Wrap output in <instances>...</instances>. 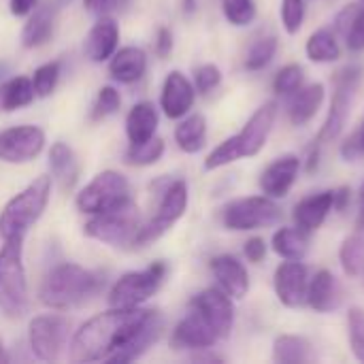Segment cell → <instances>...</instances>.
Returning <instances> with one entry per match:
<instances>
[{
    "label": "cell",
    "instance_id": "obj_1",
    "mask_svg": "<svg viewBox=\"0 0 364 364\" xmlns=\"http://www.w3.org/2000/svg\"><path fill=\"white\" fill-rule=\"evenodd\" d=\"M154 309H117L111 307L105 314L87 320L70 341V358L75 363L109 360L145 326Z\"/></svg>",
    "mask_w": 364,
    "mask_h": 364
},
{
    "label": "cell",
    "instance_id": "obj_2",
    "mask_svg": "<svg viewBox=\"0 0 364 364\" xmlns=\"http://www.w3.org/2000/svg\"><path fill=\"white\" fill-rule=\"evenodd\" d=\"M277 117V102L269 100L262 107H258L254 111V115L247 119V124L243 126L241 132H237L235 136L226 139L224 143H220L205 160V171H215L222 168L226 164H232L241 158H254L262 151V147L267 145V139L273 130Z\"/></svg>",
    "mask_w": 364,
    "mask_h": 364
},
{
    "label": "cell",
    "instance_id": "obj_3",
    "mask_svg": "<svg viewBox=\"0 0 364 364\" xmlns=\"http://www.w3.org/2000/svg\"><path fill=\"white\" fill-rule=\"evenodd\" d=\"M100 288V277L79 264L64 262L43 282L38 299L53 311H68L87 303Z\"/></svg>",
    "mask_w": 364,
    "mask_h": 364
},
{
    "label": "cell",
    "instance_id": "obj_4",
    "mask_svg": "<svg viewBox=\"0 0 364 364\" xmlns=\"http://www.w3.org/2000/svg\"><path fill=\"white\" fill-rule=\"evenodd\" d=\"M51 194V179L36 177L28 188L13 196L0 213V239H23L32 224L43 215Z\"/></svg>",
    "mask_w": 364,
    "mask_h": 364
},
{
    "label": "cell",
    "instance_id": "obj_5",
    "mask_svg": "<svg viewBox=\"0 0 364 364\" xmlns=\"http://www.w3.org/2000/svg\"><path fill=\"white\" fill-rule=\"evenodd\" d=\"M23 239H6L0 247V309L19 320L28 314V282L23 269Z\"/></svg>",
    "mask_w": 364,
    "mask_h": 364
},
{
    "label": "cell",
    "instance_id": "obj_6",
    "mask_svg": "<svg viewBox=\"0 0 364 364\" xmlns=\"http://www.w3.org/2000/svg\"><path fill=\"white\" fill-rule=\"evenodd\" d=\"M141 226V211L136 203L130 198L128 203L115 209L96 213L85 224V235L107 245H132Z\"/></svg>",
    "mask_w": 364,
    "mask_h": 364
},
{
    "label": "cell",
    "instance_id": "obj_7",
    "mask_svg": "<svg viewBox=\"0 0 364 364\" xmlns=\"http://www.w3.org/2000/svg\"><path fill=\"white\" fill-rule=\"evenodd\" d=\"M279 220H282V209L275 203V198L267 194L237 198L222 209V224L235 232L269 228L275 226Z\"/></svg>",
    "mask_w": 364,
    "mask_h": 364
},
{
    "label": "cell",
    "instance_id": "obj_8",
    "mask_svg": "<svg viewBox=\"0 0 364 364\" xmlns=\"http://www.w3.org/2000/svg\"><path fill=\"white\" fill-rule=\"evenodd\" d=\"M166 277V264L154 262L143 271H132L122 275L111 292H109V305L117 309H134L141 307L145 301H149L162 286Z\"/></svg>",
    "mask_w": 364,
    "mask_h": 364
},
{
    "label": "cell",
    "instance_id": "obj_9",
    "mask_svg": "<svg viewBox=\"0 0 364 364\" xmlns=\"http://www.w3.org/2000/svg\"><path fill=\"white\" fill-rule=\"evenodd\" d=\"M360 77H363L360 66H346L343 70L337 73V77H335V94H333L326 119H324V124H322V128L318 132V139H316L318 143H322V145L331 143L343 132L346 122H348L350 111H352V102L356 98Z\"/></svg>",
    "mask_w": 364,
    "mask_h": 364
},
{
    "label": "cell",
    "instance_id": "obj_10",
    "mask_svg": "<svg viewBox=\"0 0 364 364\" xmlns=\"http://www.w3.org/2000/svg\"><path fill=\"white\" fill-rule=\"evenodd\" d=\"M130 200V183L122 173L102 171L98 173L77 196V207L83 213L96 215L115 209Z\"/></svg>",
    "mask_w": 364,
    "mask_h": 364
},
{
    "label": "cell",
    "instance_id": "obj_11",
    "mask_svg": "<svg viewBox=\"0 0 364 364\" xmlns=\"http://www.w3.org/2000/svg\"><path fill=\"white\" fill-rule=\"evenodd\" d=\"M186 207H188V183L183 179H177V181H173L164 190L156 215L147 224L141 226V230L136 232L132 245L134 247H143V245L160 239L186 213Z\"/></svg>",
    "mask_w": 364,
    "mask_h": 364
},
{
    "label": "cell",
    "instance_id": "obj_12",
    "mask_svg": "<svg viewBox=\"0 0 364 364\" xmlns=\"http://www.w3.org/2000/svg\"><path fill=\"white\" fill-rule=\"evenodd\" d=\"M68 331L70 322L62 316H36L28 326V341L32 354L45 363L60 360L66 348Z\"/></svg>",
    "mask_w": 364,
    "mask_h": 364
},
{
    "label": "cell",
    "instance_id": "obj_13",
    "mask_svg": "<svg viewBox=\"0 0 364 364\" xmlns=\"http://www.w3.org/2000/svg\"><path fill=\"white\" fill-rule=\"evenodd\" d=\"M45 147V132L38 126H15L0 132V160L26 164Z\"/></svg>",
    "mask_w": 364,
    "mask_h": 364
},
{
    "label": "cell",
    "instance_id": "obj_14",
    "mask_svg": "<svg viewBox=\"0 0 364 364\" xmlns=\"http://www.w3.org/2000/svg\"><path fill=\"white\" fill-rule=\"evenodd\" d=\"M190 307H194L211 324L220 341L230 337L235 326V307H232V299L222 288H207L198 292L192 299Z\"/></svg>",
    "mask_w": 364,
    "mask_h": 364
},
{
    "label": "cell",
    "instance_id": "obj_15",
    "mask_svg": "<svg viewBox=\"0 0 364 364\" xmlns=\"http://www.w3.org/2000/svg\"><path fill=\"white\" fill-rule=\"evenodd\" d=\"M277 301L288 309H299L307 303L309 275L303 260H286L275 269L273 277Z\"/></svg>",
    "mask_w": 364,
    "mask_h": 364
},
{
    "label": "cell",
    "instance_id": "obj_16",
    "mask_svg": "<svg viewBox=\"0 0 364 364\" xmlns=\"http://www.w3.org/2000/svg\"><path fill=\"white\" fill-rule=\"evenodd\" d=\"M220 337L211 328V324L194 309L190 307L188 316L175 326L171 343L175 350H211Z\"/></svg>",
    "mask_w": 364,
    "mask_h": 364
},
{
    "label": "cell",
    "instance_id": "obj_17",
    "mask_svg": "<svg viewBox=\"0 0 364 364\" xmlns=\"http://www.w3.org/2000/svg\"><path fill=\"white\" fill-rule=\"evenodd\" d=\"M301 173V158L294 154H286L275 158L264 173L260 175V190L262 194L271 196V198H284L288 196V192L292 190V186L296 183Z\"/></svg>",
    "mask_w": 364,
    "mask_h": 364
},
{
    "label": "cell",
    "instance_id": "obj_18",
    "mask_svg": "<svg viewBox=\"0 0 364 364\" xmlns=\"http://www.w3.org/2000/svg\"><path fill=\"white\" fill-rule=\"evenodd\" d=\"M211 273L218 279L220 288L230 296V299H245L250 292V275L243 262L230 254H222L211 258Z\"/></svg>",
    "mask_w": 364,
    "mask_h": 364
},
{
    "label": "cell",
    "instance_id": "obj_19",
    "mask_svg": "<svg viewBox=\"0 0 364 364\" xmlns=\"http://www.w3.org/2000/svg\"><path fill=\"white\" fill-rule=\"evenodd\" d=\"M194 96H196V92H194V85L190 83V79L183 73L173 70L164 79L162 94H160V105H162L164 115L171 119L183 117L192 109Z\"/></svg>",
    "mask_w": 364,
    "mask_h": 364
},
{
    "label": "cell",
    "instance_id": "obj_20",
    "mask_svg": "<svg viewBox=\"0 0 364 364\" xmlns=\"http://www.w3.org/2000/svg\"><path fill=\"white\" fill-rule=\"evenodd\" d=\"M331 211H333V190H324V192L305 196L294 207V213H292L294 226L301 228L303 232L311 235L326 222Z\"/></svg>",
    "mask_w": 364,
    "mask_h": 364
},
{
    "label": "cell",
    "instance_id": "obj_21",
    "mask_svg": "<svg viewBox=\"0 0 364 364\" xmlns=\"http://www.w3.org/2000/svg\"><path fill=\"white\" fill-rule=\"evenodd\" d=\"M307 305L318 314H331L341 305V286L331 271L322 269L309 279Z\"/></svg>",
    "mask_w": 364,
    "mask_h": 364
},
{
    "label": "cell",
    "instance_id": "obj_22",
    "mask_svg": "<svg viewBox=\"0 0 364 364\" xmlns=\"http://www.w3.org/2000/svg\"><path fill=\"white\" fill-rule=\"evenodd\" d=\"M117 41H119V28L115 19L109 15H102L90 30L85 38V55L92 62H105L117 51Z\"/></svg>",
    "mask_w": 364,
    "mask_h": 364
},
{
    "label": "cell",
    "instance_id": "obj_23",
    "mask_svg": "<svg viewBox=\"0 0 364 364\" xmlns=\"http://www.w3.org/2000/svg\"><path fill=\"white\" fill-rule=\"evenodd\" d=\"M162 328H164V320H162L160 311L154 309V314H151V318L145 322V326L128 341V346H124V348H122L117 354H113L107 363L126 364L136 360V358H141V356L149 350V346H154V343L160 339Z\"/></svg>",
    "mask_w": 364,
    "mask_h": 364
},
{
    "label": "cell",
    "instance_id": "obj_24",
    "mask_svg": "<svg viewBox=\"0 0 364 364\" xmlns=\"http://www.w3.org/2000/svg\"><path fill=\"white\" fill-rule=\"evenodd\" d=\"M324 102V85L322 83H309L299 87L294 94H290L288 102V117L294 126H305L316 117Z\"/></svg>",
    "mask_w": 364,
    "mask_h": 364
},
{
    "label": "cell",
    "instance_id": "obj_25",
    "mask_svg": "<svg viewBox=\"0 0 364 364\" xmlns=\"http://www.w3.org/2000/svg\"><path fill=\"white\" fill-rule=\"evenodd\" d=\"M147 70V55L139 47H122L111 55L109 73L119 83H134Z\"/></svg>",
    "mask_w": 364,
    "mask_h": 364
},
{
    "label": "cell",
    "instance_id": "obj_26",
    "mask_svg": "<svg viewBox=\"0 0 364 364\" xmlns=\"http://www.w3.org/2000/svg\"><path fill=\"white\" fill-rule=\"evenodd\" d=\"M49 168H51V175L58 181L62 192H70L75 188V183L79 179V162H77L75 151L66 143L58 141L51 145Z\"/></svg>",
    "mask_w": 364,
    "mask_h": 364
},
{
    "label": "cell",
    "instance_id": "obj_27",
    "mask_svg": "<svg viewBox=\"0 0 364 364\" xmlns=\"http://www.w3.org/2000/svg\"><path fill=\"white\" fill-rule=\"evenodd\" d=\"M158 111L151 102H139L130 109L126 117V134L130 143H143L156 134Z\"/></svg>",
    "mask_w": 364,
    "mask_h": 364
},
{
    "label": "cell",
    "instance_id": "obj_28",
    "mask_svg": "<svg viewBox=\"0 0 364 364\" xmlns=\"http://www.w3.org/2000/svg\"><path fill=\"white\" fill-rule=\"evenodd\" d=\"M273 252L284 260H303L309 250V235L301 228L282 226L273 235Z\"/></svg>",
    "mask_w": 364,
    "mask_h": 364
},
{
    "label": "cell",
    "instance_id": "obj_29",
    "mask_svg": "<svg viewBox=\"0 0 364 364\" xmlns=\"http://www.w3.org/2000/svg\"><path fill=\"white\" fill-rule=\"evenodd\" d=\"M51 34H53V6L45 4L36 9L26 21L21 30V43L26 49H34L45 45L51 38Z\"/></svg>",
    "mask_w": 364,
    "mask_h": 364
},
{
    "label": "cell",
    "instance_id": "obj_30",
    "mask_svg": "<svg viewBox=\"0 0 364 364\" xmlns=\"http://www.w3.org/2000/svg\"><path fill=\"white\" fill-rule=\"evenodd\" d=\"M305 53L311 62L316 64H328V62H337L341 58V47L337 41V34L328 28H320L316 30L305 45Z\"/></svg>",
    "mask_w": 364,
    "mask_h": 364
},
{
    "label": "cell",
    "instance_id": "obj_31",
    "mask_svg": "<svg viewBox=\"0 0 364 364\" xmlns=\"http://www.w3.org/2000/svg\"><path fill=\"white\" fill-rule=\"evenodd\" d=\"M175 141L181 151L186 154H198L205 147L207 141V119L200 113H194L186 117L175 128Z\"/></svg>",
    "mask_w": 364,
    "mask_h": 364
},
{
    "label": "cell",
    "instance_id": "obj_32",
    "mask_svg": "<svg viewBox=\"0 0 364 364\" xmlns=\"http://www.w3.org/2000/svg\"><path fill=\"white\" fill-rule=\"evenodd\" d=\"M273 360L279 364H303L311 360V343L299 335H279L273 341Z\"/></svg>",
    "mask_w": 364,
    "mask_h": 364
},
{
    "label": "cell",
    "instance_id": "obj_33",
    "mask_svg": "<svg viewBox=\"0 0 364 364\" xmlns=\"http://www.w3.org/2000/svg\"><path fill=\"white\" fill-rule=\"evenodd\" d=\"M34 85L28 77H13L0 85V109L2 111H17L28 107L34 100Z\"/></svg>",
    "mask_w": 364,
    "mask_h": 364
},
{
    "label": "cell",
    "instance_id": "obj_34",
    "mask_svg": "<svg viewBox=\"0 0 364 364\" xmlns=\"http://www.w3.org/2000/svg\"><path fill=\"white\" fill-rule=\"evenodd\" d=\"M339 262H341V269L348 277L363 275L364 230L356 228L350 237H346V241L341 243V250H339Z\"/></svg>",
    "mask_w": 364,
    "mask_h": 364
},
{
    "label": "cell",
    "instance_id": "obj_35",
    "mask_svg": "<svg viewBox=\"0 0 364 364\" xmlns=\"http://www.w3.org/2000/svg\"><path fill=\"white\" fill-rule=\"evenodd\" d=\"M164 154V141L158 136H151L143 143H130L126 151V162L132 166H147L156 164Z\"/></svg>",
    "mask_w": 364,
    "mask_h": 364
},
{
    "label": "cell",
    "instance_id": "obj_36",
    "mask_svg": "<svg viewBox=\"0 0 364 364\" xmlns=\"http://www.w3.org/2000/svg\"><path fill=\"white\" fill-rule=\"evenodd\" d=\"M277 53V36L275 34H267L260 36L247 51L245 58V68L247 70H262L271 64V60Z\"/></svg>",
    "mask_w": 364,
    "mask_h": 364
},
{
    "label": "cell",
    "instance_id": "obj_37",
    "mask_svg": "<svg viewBox=\"0 0 364 364\" xmlns=\"http://www.w3.org/2000/svg\"><path fill=\"white\" fill-rule=\"evenodd\" d=\"M303 81H305V70L301 64H286L273 79V90L275 94H282V96H290L294 94L299 87H303Z\"/></svg>",
    "mask_w": 364,
    "mask_h": 364
},
{
    "label": "cell",
    "instance_id": "obj_38",
    "mask_svg": "<svg viewBox=\"0 0 364 364\" xmlns=\"http://www.w3.org/2000/svg\"><path fill=\"white\" fill-rule=\"evenodd\" d=\"M348 339L356 360L364 363V309L352 307L348 311Z\"/></svg>",
    "mask_w": 364,
    "mask_h": 364
},
{
    "label": "cell",
    "instance_id": "obj_39",
    "mask_svg": "<svg viewBox=\"0 0 364 364\" xmlns=\"http://www.w3.org/2000/svg\"><path fill=\"white\" fill-rule=\"evenodd\" d=\"M222 9L226 19L232 26H250L256 19V2L254 0H222Z\"/></svg>",
    "mask_w": 364,
    "mask_h": 364
},
{
    "label": "cell",
    "instance_id": "obj_40",
    "mask_svg": "<svg viewBox=\"0 0 364 364\" xmlns=\"http://www.w3.org/2000/svg\"><path fill=\"white\" fill-rule=\"evenodd\" d=\"M305 11H307V0H282V23L290 36L299 34V30L303 28Z\"/></svg>",
    "mask_w": 364,
    "mask_h": 364
},
{
    "label": "cell",
    "instance_id": "obj_41",
    "mask_svg": "<svg viewBox=\"0 0 364 364\" xmlns=\"http://www.w3.org/2000/svg\"><path fill=\"white\" fill-rule=\"evenodd\" d=\"M58 79H60V64L58 62H47L43 66H38L34 70V77H32V85H34V94L36 96H49L55 85H58Z\"/></svg>",
    "mask_w": 364,
    "mask_h": 364
},
{
    "label": "cell",
    "instance_id": "obj_42",
    "mask_svg": "<svg viewBox=\"0 0 364 364\" xmlns=\"http://www.w3.org/2000/svg\"><path fill=\"white\" fill-rule=\"evenodd\" d=\"M122 105V98H119V92L115 87H102L96 96V102H94V109H92V119H105L109 115H113Z\"/></svg>",
    "mask_w": 364,
    "mask_h": 364
},
{
    "label": "cell",
    "instance_id": "obj_43",
    "mask_svg": "<svg viewBox=\"0 0 364 364\" xmlns=\"http://www.w3.org/2000/svg\"><path fill=\"white\" fill-rule=\"evenodd\" d=\"M222 83V70L215 64H203L194 73V85L200 94L213 92Z\"/></svg>",
    "mask_w": 364,
    "mask_h": 364
},
{
    "label": "cell",
    "instance_id": "obj_44",
    "mask_svg": "<svg viewBox=\"0 0 364 364\" xmlns=\"http://www.w3.org/2000/svg\"><path fill=\"white\" fill-rule=\"evenodd\" d=\"M346 45L350 51H364V0H360L358 4V11H356V17L350 26V30L346 32Z\"/></svg>",
    "mask_w": 364,
    "mask_h": 364
},
{
    "label": "cell",
    "instance_id": "obj_45",
    "mask_svg": "<svg viewBox=\"0 0 364 364\" xmlns=\"http://www.w3.org/2000/svg\"><path fill=\"white\" fill-rule=\"evenodd\" d=\"M130 0H83L85 9L94 15H111L115 11H122L128 6Z\"/></svg>",
    "mask_w": 364,
    "mask_h": 364
},
{
    "label": "cell",
    "instance_id": "obj_46",
    "mask_svg": "<svg viewBox=\"0 0 364 364\" xmlns=\"http://www.w3.org/2000/svg\"><path fill=\"white\" fill-rule=\"evenodd\" d=\"M358 4H360V2H350V4H346V6L337 13V17H335V28H337V32H339L341 36H346V32L350 30V26H352V21H354V17H356Z\"/></svg>",
    "mask_w": 364,
    "mask_h": 364
},
{
    "label": "cell",
    "instance_id": "obj_47",
    "mask_svg": "<svg viewBox=\"0 0 364 364\" xmlns=\"http://www.w3.org/2000/svg\"><path fill=\"white\" fill-rule=\"evenodd\" d=\"M243 252H245V256H247L250 262H256V264H258V262H262L264 256H267V243H264V239H260V237H252V239L245 243Z\"/></svg>",
    "mask_w": 364,
    "mask_h": 364
},
{
    "label": "cell",
    "instance_id": "obj_48",
    "mask_svg": "<svg viewBox=\"0 0 364 364\" xmlns=\"http://www.w3.org/2000/svg\"><path fill=\"white\" fill-rule=\"evenodd\" d=\"M171 51H173V34L168 28H160L156 36V53L160 58H166Z\"/></svg>",
    "mask_w": 364,
    "mask_h": 364
},
{
    "label": "cell",
    "instance_id": "obj_49",
    "mask_svg": "<svg viewBox=\"0 0 364 364\" xmlns=\"http://www.w3.org/2000/svg\"><path fill=\"white\" fill-rule=\"evenodd\" d=\"M352 192H350V188H337V190H333V209L335 211H339V213H343L346 209H348V205H350V200H352V196H350Z\"/></svg>",
    "mask_w": 364,
    "mask_h": 364
},
{
    "label": "cell",
    "instance_id": "obj_50",
    "mask_svg": "<svg viewBox=\"0 0 364 364\" xmlns=\"http://www.w3.org/2000/svg\"><path fill=\"white\" fill-rule=\"evenodd\" d=\"M9 6H11V13L21 17V15H28L34 11L36 6V0H9Z\"/></svg>",
    "mask_w": 364,
    "mask_h": 364
},
{
    "label": "cell",
    "instance_id": "obj_51",
    "mask_svg": "<svg viewBox=\"0 0 364 364\" xmlns=\"http://www.w3.org/2000/svg\"><path fill=\"white\" fill-rule=\"evenodd\" d=\"M320 151H322V143L314 141L311 149H309V158H307V173H314L320 164Z\"/></svg>",
    "mask_w": 364,
    "mask_h": 364
},
{
    "label": "cell",
    "instance_id": "obj_52",
    "mask_svg": "<svg viewBox=\"0 0 364 364\" xmlns=\"http://www.w3.org/2000/svg\"><path fill=\"white\" fill-rule=\"evenodd\" d=\"M360 211H358V220H356V228L364 230V183L360 186Z\"/></svg>",
    "mask_w": 364,
    "mask_h": 364
},
{
    "label": "cell",
    "instance_id": "obj_53",
    "mask_svg": "<svg viewBox=\"0 0 364 364\" xmlns=\"http://www.w3.org/2000/svg\"><path fill=\"white\" fill-rule=\"evenodd\" d=\"M192 360H196V363H220L222 358L215 354H194Z\"/></svg>",
    "mask_w": 364,
    "mask_h": 364
},
{
    "label": "cell",
    "instance_id": "obj_54",
    "mask_svg": "<svg viewBox=\"0 0 364 364\" xmlns=\"http://www.w3.org/2000/svg\"><path fill=\"white\" fill-rule=\"evenodd\" d=\"M354 139H356V143H358V149H360V154L364 156V119H363V126L352 134Z\"/></svg>",
    "mask_w": 364,
    "mask_h": 364
},
{
    "label": "cell",
    "instance_id": "obj_55",
    "mask_svg": "<svg viewBox=\"0 0 364 364\" xmlns=\"http://www.w3.org/2000/svg\"><path fill=\"white\" fill-rule=\"evenodd\" d=\"M6 360H9V356H6V352H4V348L0 343V363H6Z\"/></svg>",
    "mask_w": 364,
    "mask_h": 364
},
{
    "label": "cell",
    "instance_id": "obj_56",
    "mask_svg": "<svg viewBox=\"0 0 364 364\" xmlns=\"http://www.w3.org/2000/svg\"><path fill=\"white\" fill-rule=\"evenodd\" d=\"M363 284H364V269H363Z\"/></svg>",
    "mask_w": 364,
    "mask_h": 364
}]
</instances>
